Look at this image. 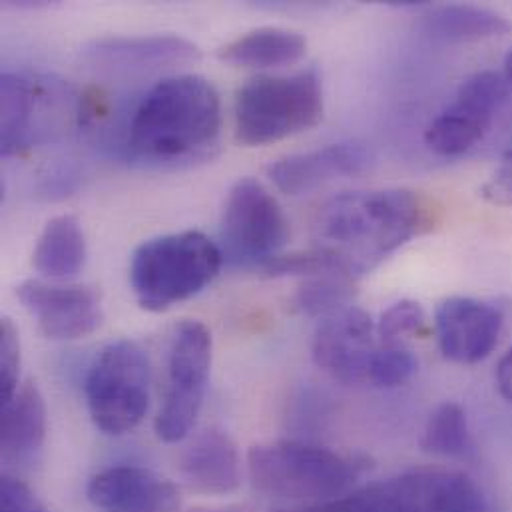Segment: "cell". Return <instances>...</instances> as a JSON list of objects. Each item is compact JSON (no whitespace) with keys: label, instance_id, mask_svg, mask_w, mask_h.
I'll return each instance as SVG.
<instances>
[{"label":"cell","instance_id":"cell-31","mask_svg":"<svg viewBox=\"0 0 512 512\" xmlns=\"http://www.w3.org/2000/svg\"><path fill=\"white\" fill-rule=\"evenodd\" d=\"M497 385L501 395L512 403V347L505 353L497 367Z\"/></svg>","mask_w":512,"mask_h":512},{"label":"cell","instance_id":"cell-17","mask_svg":"<svg viewBox=\"0 0 512 512\" xmlns=\"http://www.w3.org/2000/svg\"><path fill=\"white\" fill-rule=\"evenodd\" d=\"M46 437V403L28 381L18 387L8 403L2 405L0 449L6 459H26L34 455Z\"/></svg>","mask_w":512,"mask_h":512},{"label":"cell","instance_id":"cell-30","mask_svg":"<svg viewBox=\"0 0 512 512\" xmlns=\"http://www.w3.org/2000/svg\"><path fill=\"white\" fill-rule=\"evenodd\" d=\"M481 196L493 206L512 208V146L503 154L495 174L481 188Z\"/></svg>","mask_w":512,"mask_h":512},{"label":"cell","instance_id":"cell-29","mask_svg":"<svg viewBox=\"0 0 512 512\" xmlns=\"http://www.w3.org/2000/svg\"><path fill=\"white\" fill-rule=\"evenodd\" d=\"M0 512H46V509L22 481L2 477Z\"/></svg>","mask_w":512,"mask_h":512},{"label":"cell","instance_id":"cell-12","mask_svg":"<svg viewBox=\"0 0 512 512\" xmlns=\"http://www.w3.org/2000/svg\"><path fill=\"white\" fill-rule=\"evenodd\" d=\"M505 313L499 305L473 297H449L435 311V333L445 359L475 365L499 343Z\"/></svg>","mask_w":512,"mask_h":512},{"label":"cell","instance_id":"cell-1","mask_svg":"<svg viewBox=\"0 0 512 512\" xmlns=\"http://www.w3.org/2000/svg\"><path fill=\"white\" fill-rule=\"evenodd\" d=\"M423 224V204L409 190L345 192L319 208L313 248L331 257L341 275L355 279L405 246Z\"/></svg>","mask_w":512,"mask_h":512},{"label":"cell","instance_id":"cell-11","mask_svg":"<svg viewBox=\"0 0 512 512\" xmlns=\"http://www.w3.org/2000/svg\"><path fill=\"white\" fill-rule=\"evenodd\" d=\"M16 295L48 339H82L92 335L104 319L98 293L84 285L28 279L18 285Z\"/></svg>","mask_w":512,"mask_h":512},{"label":"cell","instance_id":"cell-34","mask_svg":"<svg viewBox=\"0 0 512 512\" xmlns=\"http://www.w3.org/2000/svg\"><path fill=\"white\" fill-rule=\"evenodd\" d=\"M505 78H507V82L512 86V50L507 54V58H505Z\"/></svg>","mask_w":512,"mask_h":512},{"label":"cell","instance_id":"cell-5","mask_svg":"<svg viewBox=\"0 0 512 512\" xmlns=\"http://www.w3.org/2000/svg\"><path fill=\"white\" fill-rule=\"evenodd\" d=\"M236 134L263 146L301 134L323 118V90L315 68L291 76H256L236 94Z\"/></svg>","mask_w":512,"mask_h":512},{"label":"cell","instance_id":"cell-28","mask_svg":"<svg viewBox=\"0 0 512 512\" xmlns=\"http://www.w3.org/2000/svg\"><path fill=\"white\" fill-rule=\"evenodd\" d=\"M20 373V339L14 323L4 317L0 321V403H8L18 391Z\"/></svg>","mask_w":512,"mask_h":512},{"label":"cell","instance_id":"cell-2","mask_svg":"<svg viewBox=\"0 0 512 512\" xmlns=\"http://www.w3.org/2000/svg\"><path fill=\"white\" fill-rule=\"evenodd\" d=\"M222 128L216 86L196 74L172 76L152 86L136 106L126 146L138 160L178 164L206 158Z\"/></svg>","mask_w":512,"mask_h":512},{"label":"cell","instance_id":"cell-22","mask_svg":"<svg viewBox=\"0 0 512 512\" xmlns=\"http://www.w3.org/2000/svg\"><path fill=\"white\" fill-rule=\"evenodd\" d=\"M421 447L439 457H465L473 449L465 409L453 401L439 405L425 425Z\"/></svg>","mask_w":512,"mask_h":512},{"label":"cell","instance_id":"cell-19","mask_svg":"<svg viewBox=\"0 0 512 512\" xmlns=\"http://www.w3.org/2000/svg\"><path fill=\"white\" fill-rule=\"evenodd\" d=\"M86 261V240L76 218L58 216L46 224L34 248L32 263L50 279L76 277Z\"/></svg>","mask_w":512,"mask_h":512},{"label":"cell","instance_id":"cell-16","mask_svg":"<svg viewBox=\"0 0 512 512\" xmlns=\"http://www.w3.org/2000/svg\"><path fill=\"white\" fill-rule=\"evenodd\" d=\"M186 485L204 495H230L242 485V463L236 441L218 427L194 437L182 457Z\"/></svg>","mask_w":512,"mask_h":512},{"label":"cell","instance_id":"cell-24","mask_svg":"<svg viewBox=\"0 0 512 512\" xmlns=\"http://www.w3.org/2000/svg\"><path fill=\"white\" fill-rule=\"evenodd\" d=\"M487 130L489 128H485L483 124L449 106L425 130V144L431 152L439 156L455 158L473 150L483 140Z\"/></svg>","mask_w":512,"mask_h":512},{"label":"cell","instance_id":"cell-3","mask_svg":"<svg viewBox=\"0 0 512 512\" xmlns=\"http://www.w3.org/2000/svg\"><path fill=\"white\" fill-rule=\"evenodd\" d=\"M222 265L220 246L188 230L144 242L132 256L130 283L144 309L166 311L208 287Z\"/></svg>","mask_w":512,"mask_h":512},{"label":"cell","instance_id":"cell-18","mask_svg":"<svg viewBox=\"0 0 512 512\" xmlns=\"http://www.w3.org/2000/svg\"><path fill=\"white\" fill-rule=\"evenodd\" d=\"M421 30L443 42H469L507 34L511 22L495 10L473 4H443L429 8L421 18Z\"/></svg>","mask_w":512,"mask_h":512},{"label":"cell","instance_id":"cell-25","mask_svg":"<svg viewBox=\"0 0 512 512\" xmlns=\"http://www.w3.org/2000/svg\"><path fill=\"white\" fill-rule=\"evenodd\" d=\"M355 297V283L343 275H317L305 281L295 293V309L311 317H327L349 307Z\"/></svg>","mask_w":512,"mask_h":512},{"label":"cell","instance_id":"cell-13","mask_svg":"<svg viewBox=\"0 0 512 512\" xmlns=\"http://www.w3.org/2000/svg\"><path fill=\"white\" fill-rule=\"evenodd\" d=\"M88 501L102 512H180L178 487L140 467H112L88 483Z\"/></svg>","mask_w":512,"mask_h":512},{"label":"cell","instance_id":"cell-9","mask_svg":"<svg viewBox=\"0 0 512 512\" xmlns=\"http://www.w3.org/2000/svg\"><path fill=\"white\" fill-rule=\"evenodd\" d=\"M287 238L289 224L273 194L254 178L238 180L230 190L220 226L224 261L259 271L279 256Z\"/></svg>","mask_w":512,"mask_h":512},{"label":"cell","instance_id":"cell-10","mask_svg":"<svg viewBox=\"0 0 512 512\" xmlns=\"http://www.w3.org/2000/svg\"><path fill=\"white\" fill-rule=\"evenodd\" d=\"M377 323L363 309L349 305L323 317L313 333L311 355L319 369L341 383H369L377 353Z\"/></svg>","mask_w":512,"mask_h":512},{"label":"cell","instance_id":"cell-20","mask_svg":"<svg viewBox=\"0 0 512 512\" xmlns=\"http://www.w3.org/2000/svg\"><path fill=\"white\" fill-rule=\"evenodd\" d=\"M307 40L287 28H257L220 50V58L248 68H273L303 58Z\"/></svg>","mask_w":512,"mask_h":512},{"label":"cell","instance_id":"cell-27","mask_svg":"<svg viewBox=\"0 0 512 512\" xmlns=\"http://www.w3.org/2000/svg\"><path fill=\"white\" fill-rule=\"evenodd\" d=\"M427 331L425 311L417 301L403 299L383 311L377 321V337L383 345H399L407 335H421Z\"/></svg>","mask_w":512,"mask_h":512},{"label":"cell","instance_id":"cell-26","mask_svg":"<svg viewBox=\"0 0 512 512\" xmlns=\"http://www.w3.org/2000/svg\"><path fill=\"white\" fill-rule=\"evenodd\" d=\"M417 371V359L401 345L379 347L369 369V383L381 389L405 385Z\"/></svg>","mask_w":512,"mask_h":512},{"label":"cell","instance_id":"cell-6","mask_svg":"<svg viewBox=\"0 0 512 512\" xmlns=\"http://www.w3.org/2000/svg\"><path fill=\"white\" fill-rule=\"evenodd\" d=\"M321 512H497L465 473L421 469L319 503Z\"/></svg>","mask_w":512,"mask_h":512},{"label":"cell","instance_id":"cell-7","mask_svg":"<svg viewBox=\"0 0 512 512\" xmlns=\"http://www.w3.org/2000/svg\"><path fill=\"white\" fill-rule=\"evenodd\" d=\"M152 367L146 351L130 339L106 345L88 369L84 393L94 425L106 435L136 429L150 407Z\"/></svg>","mask_w":512,"mask_h":512},{"label":"cell","instance_id":"cell-23","mask_svg":"<svg viewBox=\"0 0 512 512\" xmlns=\"http://www.w3.org/2000/svg\"><path fill=\"white\" fill-rule=\"evenodd\" d=\"M509 92L511 84L507 82L505 74L493 70L477 72L461 84L451 108L489 128L495 114L507 102Z\"/></svg>","mask_w":512,"mask_h":512},{"label":"cell","instance_id":"cell-4","mask_svg":"<svg viewBox=\"0 0 512 512\" xmlns=\"http://www.w3.org/2000/svg\"><path fill=\"white\" fill-rule=\"evenodd\" d=\"M248 469L259 493L309 505L351 493L359 477L351 459L295 441L257 445L248 455Z\"/></svg>","mask_w":512,"mask_h":512},{"label":"cell","instance_id":"cell-21","mask_svg":"<svg viewBox=\"0 0 512 512\" xmlns=\"http://www.w3.org/2000/svg\"><path fill=\"white\" fill-rule=\"evenodd\" d=\"M36 88L20 74L4 72L0 78V150L4 156L22 152L32 138Z\"/></svg>","mask_w":512,"mask_h":512},{"label":"cell","instance_id":"cell-14","mask_svg":"<svg viewBox=\"0 0 512 512\" xmlns=\"http://www.w3.org/2000/svg\"><path fill=\"white\" fill-rule=\"evenodd\" d=\"M82 56L104 70L142 72L200 58V48L178 34L102 36L84 44Z\"/></svg>","mask_w":512,"mask_h":512},{"label":"cell","instance_id":"cell-8","mask_svg":"<svg viewBox=\"0 0 512 512\" xmlns=\"http://www.w3.org/2000/svg\"><path fill=\"white\" fill-rule=\"evenodd\" d=\"M164 403L156 417V435L164 443L184 441L202 411L212 369V335L200 321L176 325L170 349Z\"/></svg>","mask_w":512,"mask_h":512},{"label":"cell","instance_id":"cell-15","mask_svg":"<svg viewBox=\"0 0 512 512\" xmlns=\"http://www.w3.org/2000/svg\"><path fill=\"white\" fill-rule=\"evenodd\" d=\"M371 166V152L363 144L343 142L313 152L285 156L267 168L271 182L287 196H301L319 186L361 174Z\"/></svg>","mask_w":512,"mask_h":512},{"label":"cell","instance_id":"cell-33","mask_svg":"<svg viewBox=\"0 0 512 512\" xmlns=\"http://www.w3.org/2000/svg\"><path fill=\"white\" fill-rule=\"evenodd\" d=\"M192 512H252L246 507H224V509H196Z\"/></svg>","mask_w":512,"mask_h":512},{"label":"cell","instance_id":"cell-32","mask_svg":"<svg viewBox=\"0 0 512 512\" xmlns=\"http://www.w3.org/2000/svg\"><path fill=\"white\" fill-rule=\"evenodd\" d=\"M273 512H321L319 511V503L317 505H303V507H293V509H279Z\"/></svg>","mask_w":512,"mask_h":512}]
</instances>
